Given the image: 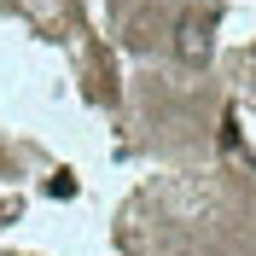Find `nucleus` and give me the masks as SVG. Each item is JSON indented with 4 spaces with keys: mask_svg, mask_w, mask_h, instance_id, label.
<instances>
[{
    "mask_svg": "<svg viewBox=\"0 0 256 256\" xmlns=\"http://www.w3.org/2000/svg\"><path fill=\"white\" fill-rule=\"evenodd\" d=\"M210 41H204V24L198 18H180V58H204Z\"/></svg>",
    "mask_w": 256,
    "mask_h": 256,
    "instance_id": "nucleus-1",
    "label": "nucleus"
}]
</instances>
